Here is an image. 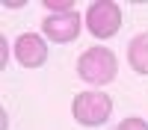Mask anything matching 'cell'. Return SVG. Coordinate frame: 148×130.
Segmentation results:
<instances>
[{
    "mask_svg": "<svg viewBox=\"0 0 148 130\" xmlns=\"http://www.w3.org/2000/svg\"><path fill=\"white\" fill-rule=\"evenodd\" d=\"M12 53L21 68H42L47 62V39L42 33H21L12 42Z\"/></svg>",
    "mask_w": 148,
    "mask_h": 130,
    "instance_id": "4",
    "label": "cell"
},
{
    "mask_svg": "<svg viewBox=\"0 0 148 130\" xmlns=\"http://www.w3.org/2000/svg\"><path fill=\"white\" fill-rule=\"evenodd\" d=\"M9 65V39L6 35H0V68Z\"/></svg>",
    "mask_w": 148,
    "mask_h": 130,
    "instance_id": "9",
    "label": "cell"
},
{
    "mask_svg": "<svg viewBox=\"0 0 148 130\" xmlns=\"http://www.w3.org/2000/svg\"><path fill=\"white\" fill-rule=\"evenodd\" d=\"M83 15L77 12H68V15H47L42 18V35L53 44H71L83 30Z\"/></svg>",
    "mask_w": 148,
    "mask_h": 130,
    "instance_id": "5",
    "label": "cell"
},
{
    "mask_svg": "<svg viewBox=\"0 0 148 130\" xmlns=\"http://www.w3.org/2000/svg\"><path fill=\"white\" fill-rule=\"evenodd\" d=\"M42 6L47 9V15H68V12H77V0H42Z\"/></svg>",
    "mask_w": 148,
    "mask_h": 130,
    "instance_id": "7",
    "label": "cell"
},
{
    "mask_svg": "<svg viewBox=\"0 0 148 130\" xmlns=\"http://www.w3.org/2000/svg\"><path fill=\"white\" fill-rule=\"evenodd\" d=\"M71 115L83 127H104L113 115V95L104 89H86L77 92L71 101Z\"/></svg>",
    "mask_w": 148,
    "mask_h": 130,
    "instance_id": "2",
    "label": "cell"
},
{
    "mask_svg": "<svg viewBox=\"0 0 148 130\" xmlns=\"http://www.w3.org/2000/svg\"><path fill=\"white\" fill-rule=\"evenodd\" d=\"M127 65L133 68V74L148 77V33H136L127 42Z\"/></svg>",
    "mask_w": 148,
    "mask_h": 130,
    "instance_id": "6",
    "label": "cell"
},
{
    "mask_svg": "<svg viewBox=\"0 0 148 130\" xmlns=\"http://www.w3.org/2000/svg\"><path fill=\"white\" fill-rule=\"evenodd\" d=\"M3 6H6V9H24V6H27V0H3Z\"/></svg>",
    "mask_w": 148,
    "mask_h": 130,
    "instance_id": "10",
    "label": "cell"
},
{
    "mask_svg": "<svg viewBox=\"0 0 148 130\" xmlns=\"http://www.w3.org/2000/svg\"><path fill=\"white\" fill-rule=\"evenodd\" d=\"M77 77L89 86L101 89L119 77V59L107 44H92L77 56Z\"/></svg>",
    "mask_w": 148,
    "mask_h": 130,
    "instance_id": "1",
    "label": "cell"
},
{
    "mask_svg": "<svg viewBox=\"0 0 148 130\" xmlns=\"http://www.w3.org/2000/svg\"><path fill=\"white\" fill-rule=\"evenodd\" d=\"M116 130H148V121L139 115H130V118H121Z\"/></svg>",
    "mask_w": 148,
    "mask_h": 130,
    "instance_id": "8",
    "label": "cell"
},
{
    "mask_svg": "<svg viewBox=\"0 0 148 130\" xmlns=\"http://www.w3.org/2000/svg\"><path fill=\"white\" fill-rule=\"evenodd\" d=\"M83 21H86V30L98 42H107L113 35H119L125 18H121V6L119 3H113V0H95V3H89Z\"/></svg>",
    "mask_w": 148,
    "mask_h": 130,
    "instance_id": "3",
    "label": "cell"
}]
</instances>
